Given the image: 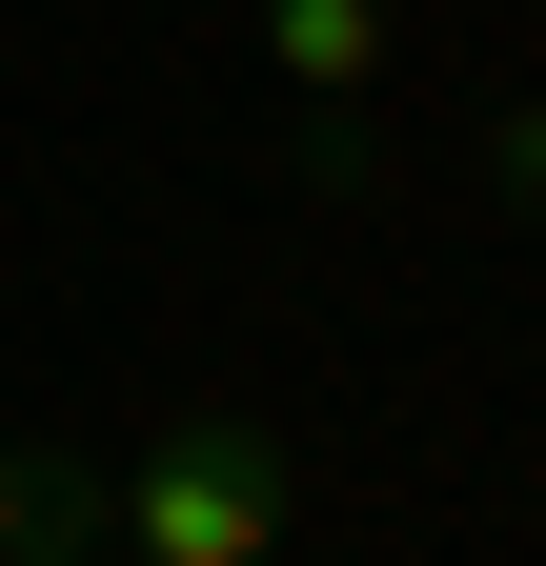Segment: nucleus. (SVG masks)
Returning <instances> with one entry per match:
<instances>
[{
  "label": "nucleus",
  "mask_w": 546,
  "mask_h": 566,
  "mask_svg": "<svg viewBox=\"0 0 546 566\" xmlns=\"http://www.w3.org/2000/svg\"><path fill=\"white\" fill-rule=\"evenodd\" d=\"M102 526H122V566H284V446L263 424H143L122 446V485H102Z\"/></svg>",
  "instance_id": "1"
},
{
  "label": "nucleus",
  "mask_w": 546,
  "mask_h": 566,
  "mask_svg": "<svg viewBox=\"0 0 546 566\" xmlns=\"http://www.w3.org/2000/svg\"><path fill=\"white\" fill-rule=\"evenodd\" d=\"M263 61H284L304 142L345 163V142H365V102H385V0H263Z\"/></svg>",
  "instance_id": "2"
},
{
  "label": "nucleus",
  "mask_w": 546,
  "mask_h": 566,
  "mask_svg": "<svg viewBox=\"0 0 546 566\" xmlns=\"http://www.w3.org/2000/svg\"><path fill=\"white\" fill-rule=\"evenodd\" d=\"M82 526H102L82 485H21V446H0V566H82Z\"/></svg>",
  "instance_id": "3"
},
{
  "label": "nucleus",
  "mask_w": 546,
  "mask_h": 566,
  "mask_svg": "<svg viewBox=\"0 0 546 566\" xmlns=\"http://www.w3.org/2000/svg\"><path fill=\"white\" fill-rule=\"evenodd\" d=\"M486 182H506V202H546V102H506V122H486Z\"/></svg>",
  "instance_id": "4"
}]
</instances>
